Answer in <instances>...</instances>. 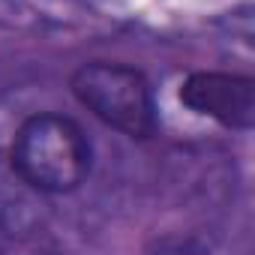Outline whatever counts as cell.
I'll use <instances>...</instances> for the list:
<instances>
[{
    "mask_svg": "<svg viewBox=\"0 0 255 255\" xmlns=\"http://www.w3.org/2000/svg\"><path fill=\"white\" fill-rule=\"evenodd\" d=\"M180 102L228 129H249L255 123V81L234 72H192L180 84Z\"/></svg>",
    "mask_w": 255,
    "mask_h": 255,
    "instance_id": "obj_3",
    "label": "cell"
},
{
    "mask_svg": "<svg viewBox=\"0 0 255 255\" xmlns=\"http://www.w3.org/2000/svg\"><path fill=\"white\" fill-rule=\"evenodd\" d=\"M30 186L12 171V165H0V231L3 234H30L39 228L36 201Z\"/></svg>",
    "mask_w": 255,
    "mask_h": 255,
    "instance_id": "obj_4",
    "label": "cell"
},
{
    "mask_svg": "<svg viewBox=\"0 0 255 255\" xmlns=\"http://www.w3.org/2000/svg\"><path fill=\"white\" fill-rule=\"evenodd\" d=\"M72 96L111 129L129 138H150L159 126L150 81L126 63L90 60L69 78Z\"/></svg>",
    "mask_w": 255,
    "mask_h": 255,
    "instance_id": "obj_2",
    "label": "cell"
},
{
    "mask_svg": "<svg viewBox=\"0 0 255 255\" xmlns=\"http://www.w3.org/2000/svg\"><path fill=\"white\" fill-rule=\"evenodd\" d=\"M3 237H6V234H3V231H0V252H3V249H6V243H3Z\"/></svg>",
    "mask_w": 255,
    "mask_h": 255,
    "instance_id": "obj_5",
    "label": "cell"
},
{
    "mask_svg": "<svg viewBox=\"0 0 255 255\" xmlns=\"http://www.w3.org/2000/svg\"><path fill=\"white\" fill-rule=\"evenodd\" d=\"M93 150L84 129L66 114L27 117L12 138L9 165L39 195L75 192L90 174Z\"/></svg>",
    "mask_w": 255,
    "mask_h": 255,
    "instance_id": "obj_1",
    "label": "cell"
}]
</instances>
